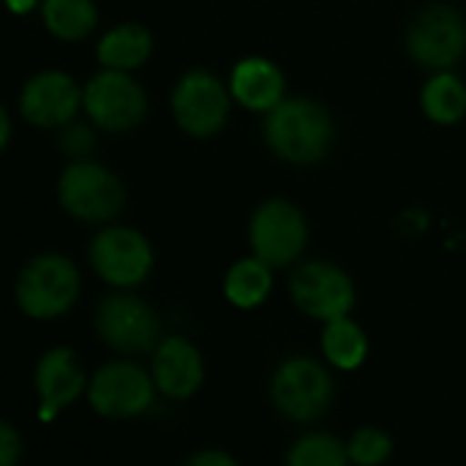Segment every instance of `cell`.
<instances>
[{
	"label": "cell",
	"mask_w": 466,
	"mask_h": 466,
	"mask_svg": "<svg viewBox=\"0 0 466 466\" xmlns=\"http://www.w3.org/2000/svg\"><path fill=\"white\" fill-rule=\"evenodd\" d=\"M265 137L281 158L295 164H314L328 153L333 126L322 106L306 98H292L268 109Z\"/></svg>",
	"instance_id": "6da1fadb"
},
{
	"label": "cell",
	"mask_w": 466,
	"mask_h": 466,
	"mask_svg": "<svg viewBox=\"0 0 466 466\" xmlns=\"http://www.w3.org/2000/svg\"><path fill=\"white\" fill-rule=\"evenodd\" d=\"M79 292V276L63 257L33 259L19 279L16 300L33 319H52L63 314Z\"/></svg>",
	"instance_id": "7a4b0ae2"
},
{
	"label": "cell",
	"mask_w": 466,
	"mask_h": 466,
	"mask_svg": "<svg viewBox=\"0 0 466 466\" xmlns=\"http://www.w3.org/2000/svg\"><path fill=\"white\" fill-rule=\"evenodd\" d=\"M60 205L82 221H104L123 208V186L106 169L79 161L60 177Z\"/></svg>",
	"instance_id": "3957f363"
},
{
	"label": "cell",
	"mask_w": 466,
	"mask_h": 466,
	"mask_svg": "<svg viewBox=\"0 0 466 466\" xmlns=\"http://www.w3.org/2000/svg\"><path fill=\"white\" fill-rule=\"evenodd\" d=\"M85 106L98 126L109 131H126L142 120L145 93L128 74L109 68L90 79L85 90Z\"/></svg>",
	"instance_id": "277c9868"
},
{
	"label": "cell",
	"mask_w": 466,
	"mask_h": 466,
	"mask_svg": "<svg viewBox=\"0 0 466 466\" xmlns=\"http://www.w3.org/2000/svg\"><path fill=\"white\" fill-rule=\"evenodd\" d=\"M251 246L268 265H289L306 246V221L289 202H265L251 221Z\"/></svg>",
	"instance_id": "5b68a950"
},
{
	"label": "cell",
	"mask_w": 466,
	"mask_h": 466,
	"mask_svg": "<svg viewBox=\"0 0 466 466\" xmlns=\"http://www.w3.org/2000/svg\"><path fill=\"white\" fill-rule=\"evenodd\" d=\"M90 262L104 281L115 287H131L147 276L153 254L139 232L126 227H112L93 240Z\"/></svg>",
	"instance_id": "8992f818"
},
{
	"label": "cell",
	"mask_w": 466,
	"mask_h": 466,
	"mask_svg": "<svg viewBox=\"0 0 466 466\" xmlns=\"http://www.w3.org/2000/svg\"><path fill=\"white\" fill-rule=\"evenodd\" d=\"M273 401L292 420H311L330 404V377L306 358L284 363L273 380Z\"/></svg>",
	"instance_id": "52a82bcc"
},
{
	"label": "cell",
	"mask_w": 466,
	"mask_h": 466,
	"mask_svg": "<svg viewBox=\"0 0 466 466\" xmlns=\"http://www.w3.org/2000/svg\"><path fill=\"white\" fill-rule=\"evenodd\" d=\"M172 109L177 123L188 134L210 137L224 126L229 101L218 79H213L205 71H191L177 82L172 96Z\"/></svg>",
	"instance_id": "ba28073f"
},
{
	"label": "cell",
	"mask_w": 466,
	"mask_h": 466,
	"mask_svg": "<svg viewBox=\"0 0 466 466\" xmlns=\"http://www.w3.org/2000/svg\"><path fill=\"white\" fill-rule=\"evenodd\" d=\"M464 19L448 5L426 8L410 30V52L429 68L453 66L464 55Z\"/></svg>",
	"instance_id": "9c48e42d"
},
{
	"label": "cell",
	"mask_w": 466,
	"mask_h": 466,
	"mask_svg": "<svg viewBox=\"0 0 466 466\" xmlns=\"http://www.w3.org/2000/svg\"><path fill=\"white\" fill-rule=\"evenodd\" d=\"M292 298L300 311L333 322L350 314L355 292L352 281L328 262H311L300 268L292 279Z\"/></svg>",
	"instance_id": "30bf717a"
},
{
	"label": "cell",
	"mask_w": 466,
	"mask_h": 466,
	"mask_svg": "<svg viewBox=\"0 0 466 466\" xmlns=\"http://www.w3.org/2000/svg\"><path fill=\"white\" fill-rule=\"evenodd\" d=\"M96 328L101 339L120 352H147L158 341V322L153 311L131 295L106 298L98 309Z\"/></svg>",
	"instance_id": "8fae6325"
},
{
	"label": "cell",
	"mask_w": 466,
	"mask_h": 466,
	"mask_svg": "<svg viewBox=\"0 0 466 466\" xmlns=\"http://www.w3.org/2000/svg\"><path fill=\"white\" fill-rule=\"evenodd\" d=\"M90 404L104 418H131L153 404V385L142 369L131 363H112L96 374L90 385Z\"/></svg>",
	"instance_id": "7c38bea8"
},
{
	"label": "cell",
	"mask_w": 466,
	"mask_h": 466,
	"mask_svg": "<svg viewBox=\"0 0 466 466\" xmlns=\"http://www.w3.org/2000/svg\"><path fill=\"white\" fill-rule=\"evenodd\" d=\"M76 106H79V90L60 71H46L33 76L19 98L22 115L35 126H60L74 117Z\"/></svg>",
	"instance_id": "4fadbf2b"
},
{
	"label": "cell",
	"mask_w": 466,
	"mask_h": 466,
	"mask_svg": "<svg viewBox=\"0 0 466 466\" xmlns=\"http://www.w3.org/2000/svg\"><path fill=\"white\" fill-rule=\"evenodd\" d=\"M82 388H85V377L68 350H52L49 355H44L35 371L41 418L52 420L57 410H63L82 393Z\"/></svg>",
	"instance_id": "5bb4252c"
},
{
	"label": "cell",
	"mask_w": 466,
	"mask_h": 466,
	"mask_svg": "<svg viewBox=\"0 0 466 466\" xmlns=\"http://www.w3.org/2000/svg\"><path fill=\"white\" fill-rule=\"evenodd\" d=\"M153 380L172 399L191 396L202 385L199 352L183 339H167L153 358Z\"/></svg>",
	"instance_id": "9a60e30c"
},
{
	"label": "cell",
	"mask_w": 466,
	"mask_h": 466,
	"mask_svg": "<svg viewBox=\"0 0 466 466\" xmlns=\"http://www.w3.org/2000/svg\"><path fill=\"white\" fill-rule=\"evenodd\" d=\"M232 93L248 109H273L284 96V76L281 71L259 57L243 60L232 74Z\"/></svg>",
	"instance_id": "2e32d148"
},
{
	"label": "cell",
	"mask_w": 466,
	"mask_h": 466,
	"mask_svg": "<svg viewBox=\"0 0 466 466\" xmlns=\"http://www.w3.org/2000/svg\"><path fill=\"white\" fill-rule=\"evenodd\" d=\"M150 33L139 25H123L104 35L98 44V60L106 68H134L150 55Z\"/></svg>",
	"instance_id": "e0dca14e"
},
{
	"label": "cell",
	"mask_w": 466,
	"mask_h": 466,
	"mask_svg": "<svg viewBox=\"0 0 466 466\" xmlns=\"http://www.w3.org/2000/svg\"><path fill=\"white\" fill-rule=\"evenodd\" d=\"M270 270H268V262H262L259 257L257 259H243L238 262L229 273H227V298L240 306V309H251L257 303H262L270 292Z\"/></svg>",
	"instance_id": "ac0fdd59"
},
{
	"label": "cell",
	"mask_w": 466,
	"mask_h": 466,
	"mask_svg": "<svg viewBox=\"0 0 466 466\" xmlns=\"http://www.w3.org/2000/svg\"><path fill=\"white\" fill-rule=\"evenodd\" d=\"M46 27L66 41L85 38L96 25V8L90 0H46L44 3Z\"/></svg>",
	"instance_id": "d6986e66"
},
{
	"label": "cell",
	"mask_w": 466,
	"mask_h": 466,
	"mask_svg": "<svg viewBox=\"0 0 466 466\" xmlns=\"http://www.w3.org/2000/svg\"><path fill=\"white\" fill-rule=\"evenodd\" d=\"M322 350L328 360L339 369H358L366 358V336L347 317L328 322L322 333Z\"/></svg>",
	"instance_id": "ffe728a7"
},
{
	"label": "cell",
	"mask_w": 466,
	"mask_h": 466,
	"mask_svg": "<svg viewBox=\"0 0 466 466\" xmlns=\"http://www.w3.org/2000/svg\"><path fill=\"white\" fill-rule=\"evenodd\" d=\"M423 109L434 123H456L466 112V87L453 74L434 76L423 90Z\"/></svg>",
	"instance_id": "44dd1931"
},
{
	"label": "cell",
	"mask_w": 466,
	"mask_h": 466,
	"mask_svg": "<svg viewBox=\"0 0 466 466\" xmlns=\"http://www.w3.org/2000/svg\"><path fill=\"white\" fill-rule=\"evenodd\" d=\"M347 459H350V451H344L339 440L325 437V434H311L300 440L287 456V461L292 466H344Z\"/></svg>",
	"instance_id": "7402d4cb"
},
{
	"label": "cell",
	"mask_w": 466,
	"mask_h": 466,
	"mask_svg": "<svg viewBox=\"0 0 466 466\" xmlns=\"http://www.w3.org/2000/svg\"><path fill=\"white\" fill-rule=\"evenodd\" d=\"M390 440L382 434V431H374V429H363L360 434H355V440L350 442V459L355 464L371 466L382 464L388 456H390Z\"/></svg>",
	"instance_id": "603a6c76"
},
{
	"label": "cell",
	"mask_w": 466,
	"mask_h": 466,
	"mask_svg": "<svg viewBox=\"0 0 466 466\" xmlns=\"http://www.w3.org/2000/svg\"><path fill=\"white\" fill-rule=\"evenodd\" d=\"M19 451H22L19 437L14 434V429H11L8 423H3V426H0V464L3 466L14 464V461H16V456H19Z\"/></svg>",
	"instance_id": "cb8c5ba5"
},
{
	"label": "cell",
	"mask_w": 466,
	"mask_h": 466,
	"mask_svg": "<svg viewBox=\"0 0 466 466\" xmlns=\"http://www.w3.org/2000/svg\"><path fill=\"white\" fill-rule=\"evenodd\" d=\"M90 145H93V137H90L85 128H71V131L63 137V150H66V153H71V156H82V153H87V150H90Z\"/></svg>",
	"instance_id": "d4e9b609"
},
{
	"label": "cell",
	"mask_w": 466,
	"mask_h": 466,
	"mask_svg": "<svg viewBox=\"0 0 466 466\" xmlns=\"http://www.w3.org/2000/svg\"><path fill=\"white\" fill-rule=\"evenodd\" d=\"M191 464L194 466H232L235 461H232L229 456H224V453H199V456H194V459H191Z\"/></svg>",
	"instance_id": "484cf974"
},
{
	"label": "cell",
	"mask_w": 466,
	"mask_h": 466,
	"mask_svg": "<svg viewBox=\"0 0 466 466\" xmlns=\"http://www.w3.org/2000/svg\"><path fill=\"white\" fill-rule=\"evenodd\" d=\"M5 3H8V8L14 14H25V11H30L35 5V0H5Z\"/></svg>",
	"instance_id": "4316f807"
},
{
	"label": "cell",
	"mask_w": 466,
	"mask_h": 466,
	"mask_svg": "<svg viewBox=\"0 0 466 466\" xmlns=\"http://www.w3.org/2000/svg\"><path fill=\"white\" fill-rule=\"evenodd\" d=\"M0 126H3V134H0V145H5V142H8V134H11V128H8V117H5V115H0Z\"/></svg>",
	"instance_id": "83f0119b"
}]
</instances>
